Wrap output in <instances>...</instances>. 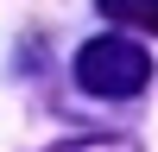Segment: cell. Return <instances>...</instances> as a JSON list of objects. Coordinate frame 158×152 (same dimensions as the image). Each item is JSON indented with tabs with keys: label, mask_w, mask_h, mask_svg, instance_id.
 <instances>
[{
	"label": "cell",
	"mask_w": 158,
	"mask_h": 152,
	"mask_svg": "<svg viewBox=\"0 0 158 152\" xmlns=\"http://www.w3.org/2000/svg\"><path fill=\"white\" fill-rule=\"evenodd\" d=\"M76 82H82L89 95H101V101H127V95H139V89L152 82V57L133 38L101 32V38H89V44L76 51Z\"/></svg>",
	"instance_id": "6da1fadb"
},
{
	"label": "cell",
	"mask_w": 158,
	"mask_h": 152,
	"mask_svg": "<svg viewBox=\"0 0 158 152\" xmlns=\"http://www.w3.org/2000/svg\"><path fill=\"white\" fill-rule=\"evenodd\" d=\"M101 13L133 32H158V0H101Z\"/></svg>",
	"instance_id": "7a4b0ae2"
},
{
	"label": "cell",
	"mask_w": 158,
	"mask_h": 152,
	"mask_svg": "<svg viewBox=\"0 0 158 152\" xmlns=\"http://www.w3.org/2000/svg\"><path fill=\"white\" fill-rule=\"evenodd\" d=\"M57 152H139V146L120 139V133H95V139H70V146H57Z\"/></svg>",
	"instance_id": "3957f363"
}]
</instances>
